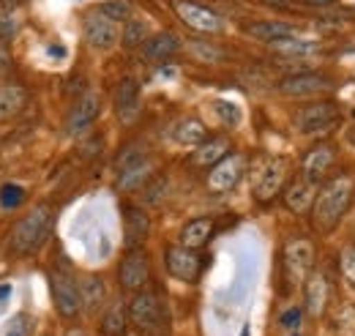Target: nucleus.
<instances>
[{
  "label": "nucleus",
  "instance_id": "nucleus-16",
  "mask_svg": "<svg viewBox=\"0 0 355 336\" xmlns=\"http://www.w3.org/2000/svg\"><path fill=\"white\" fill-rule=\"evenodd\" d=\"M115 112L123 124H132L139 115V83L126 77L115 87Z\"/></svg>",
  "mask_w": 355,
  "mask_h": 336
},
{
  "label": "nucleus",
  "instance_id": "nucleus-40",
  "mask_svg": "<svg viewBox=\"0 0 355 336\" xmlns=\"http://www.w3.org/2000/svg\"><path fill=\"white\" fill-rule=\"evenodd\" d=\"M301 317H304V312H301V309H290V312H284V314H282V320H279V323H282V328H284V331H295V328L301 326Z\"/></svg>",
  "mask_w": 355,
  "mask_h": 336
},
{
  "label": "nucleus",
  "instance_id": "nucleus-36",
  "mask_svg": "<svg viewBox=\"0 0 355 336\" xmlns=\"http://www.w3.org/2000/svg\"><path fill=\"white\" fill-rule=\"evenodd\" d=\"M214 107H216V115L222 118V124H227V126H238V124H241V110H238V104H232V101H216Z\"/></svg>",
  "mask_w": 355,
  "mask_h": 336
},
{
  "label": "nucleus",
  "instance_id": "nucleus-38",
  "mask_svg": "<svg viewBox=\"0 0 355 336\" xmlns=\"http://www.w3.org/2000/svg\"><path fill=\"white\" fill-rule=\"evenodd\" d=\"M339 271L355 287V249H345V252L339 254Z\"/></svg>",
  "mask_w": 355,
  "mask_h": 336
},
{
  "label": "nucleus",
  "instance_id": "nucleus-24",
  "mask_svg": "<svg viewBox=\"0 0 355 336\" xmlns=\"http://www.w3.org/2000/svg\"><path fill=\"white\" fill-rule=\"evenodd\" d=\"M173 140L178 145H186V148H197L208 140V128L200 118H183L178 121L175 128H173Z\"/></svg>",
  "mask_w": 355,
  "mask_h": 336
},
{
  "label": "nucleus",
  "instance_id": "nucleus-33",
  "mask_svg": "<svg viewBox=\"0 0 355 336\" xmlns=\"http://www.w3.org/2000/svg\"><path fill=\"white\" fill-rule=\"evenodd\" d=\"M98 11L107 14L115 22H129L132 19V3L129 0H107V3H101Z\"/></svg>",
  "mask_w": 355,
  "mask_h": 336
},
{
  "label": "nucleus",
  "instance_id": "nucleus-7",
  "mask_svg": "<svg viewBox=\"0 0 355 336\" xmlns=\"http://www.w3.org/2000/svg\"><path fill=\"white\" fill-rule=\"evenodd\" d=\"M83 33H85V42H88L93 49H101V52L112 49L115 44L121 42L118 22L110 19V17L101 14V11H93V14L85 17V22H83Z\"/></svg>",
  "mask_w": 355,
  "mask_h": 336
},
{
  "label": "nucleus",
  "instance_id": "nucleus-34",
  "mask_svg": "<svg viewBox=\"0 0 355 336\" xmlns=\"http://www.w3.org/2000/svg\"><path fill=\"white\" fill-rule=\"evenodd\" d=\"M25 203V189L17 186V183H6L0 189V208L3 210H14Z\"/></svg>",
  "mask_w": 355,
  "mask_h": 336
},
{
  "label": "nucleus",
  "instance_id": "nucleus-41",
  "mask_svg": "<svg viewBox=\"0 0 355 336\" xmlns=\"http://www.w3.org/2000/svg\"><path fill=\"white\" fill-rule=\"evenodd\" d=\"M14 66V58H11V49H8V42L0 39V77H6Z\"/></svg>",
  "mask_w": 355,
  "mask_h": 336
},
{
  "label": "nucleus",
  "instance_id": "nucleus-23",
  "mask_svg": "<svg viewBox=\"0 0 355 336\" xmlns=\"http://www.w3.org/2000/svg\"><path fill=\"white\" fill-rule=\"evenodd\" d=\"M25 87L19 83H3L0 85V124L17 118L25 107Z\"/></svg>",
  "mask_w": 355,
  "mask_h": 336
},
{
  "label": "nucleus",
  "instance_id": "nucleus-25",
  "mask_svg": "<svg viewBox=\"0 0 355 336\" xmlns=\"http://www.w3.org/2000/svg\"><path fill=\"white\" fill-rule=\"evenodd\" d=\"M314 183L309 180H295L284 189V205L293 210V213H306L314 205Z\"/></svg>",
  "mask_w": 355,
  "mask_h": 336
},
{
  "label": "nucleus",
  "instance_id": "nucleus-10",
  "mask_svg": "<svg viewBox=\"0 0 355 336\" xmlns=\"http://www.w3.org/2000/svg\"><path fill=\"white\" fill-rule=\"evenodd\" d=\"M129 320L137 328H142V331H153L162 323V303H159V298L153 293H148V290L134 293L132 303H129Z\"/></svg>",
  "mask_w": 355,
  "mask_h": 336
},
{
  "label": "nucleus",
  "instance_id": "nucleus-19",
  "mask_svg": "<svg viewBox=\"0 0 355 336\" xmlns=\"http://www.w3.org/2000/svg\"><path fill=\"white\" fill-rule=\"evenodd\" d=\"M304 303H306V312L311 317H320L328 306V282L322 274H311L306 276V285H304Z\"/></svg>",
  "mask_w": 355,
  "mask_h": 336
},
{
  "label": "nucleus",
  "instance_id": "nucleus-4",
  "mask_svg": "<svg viewBox=\"0 0 355 336\" xmlns=\"http://www.w3.org/2000/svg\"><path fill=\"white\" fill-rule=\"evenodd\" d=\"M339 118H342L339 104H334V101H314V104H306L304 110H298L295 128L301 134H320V131H328V128L336 126Z\"/></svg>",
  "mask_w": 355,
  "mask_h": 336
},
{
  "label": "nucleus",
  "instance_id": "nucleus-9",
  "mask_svg": "<svg viewBox=\"0 0 355 336\" xmlns=\"http://www.w3.org/2000/svg\"><path fill=\"white\" fill-rule=\"evenodd\" d=\"M284 178H287V162L284 159H268L254 178V197L260 203H270L282 192Z\"/></svg>",
  "mask_w": 355,
  "mask_h": 336
},
{
  "label": "nucleus",
  "instance_id": "nucleus-1",
  "mask_svg": "<svg viewBox=\"0 0 355 336\" xmlns=\"http://www.w3.org/2000/svg\"><path fill=\"white\" fill-rule=\"evenodd\" d=\"M353 203V180L347 175H339L334 180H328L320 194L314 197V205H311V224L314 230L320 233H331L339 219L347 213Z\"/></svg>",
  "mask_w": 355,
  "mask_h": 336
},
{
  "label": "nucleus",
  "instance_id": "nucleus-49",
  "mask_svg": "<svg viewBox=\"0 0 355 336\" xmlns=\"http://www.w3.org/2000/svg\"><path fill=\"white\" fill-rule=\"evenodd\" d=\"M347 137H350V142L355 145V128H350V131H347Z\"/></svg>",
  "mask_w": 355,
  "mask_h": 336
},
{
  "label": "nucleus",
  "instance_id": "nucleus-21",
  "mask_svg": "<svg viewBox=\"0 0 355 336\" xmlns=\"http://www.w3.org/2000/svg\"><path fill=\"white\" fill-rule=\"evenodd\" d=\"M180 39H178L173 31H162V33H156V36H150L148 42L142 44V55L148 58V60H167V58H173L178 49H180Z\"/></svg>",
  "mask_w": 355,
  "mask_h": 336
},
{
  "label": "nucleus",
  "instance_id": "nucleus-30",
  "mask_svg": "<svg viewBox=\"0 0 355 336\" xmlns=\"http://www.w3.org/2000/svg\"><path fill=\"white\" fill-rule=\"evenodd\" d=\"M148 39H150V36H148V22H145V19H137V17H132V19L126 22V28H123V33H121V42H123L126 49H137V47H142Z\"/></svg>",
  "mask_w": 355,
  "mask_h": 336
},
{
  "label": "nucleus",
  "instance_id": "nucleus-3",
  "mask_svg": "<svg viewBox=\"0 0 355 336\" xmlns=\"http://www.w3.org/2000/svg\"><path fill=\"white\" fill-rule=\"evenodd\" d=\"M49 293L55 301V309L60 317L74 320L83 312V295H80V282L69 271H52L49 274Z\"/></svg>",
  "mask_w": 355,
  "mask_h": 336
},
{
  "label": "nucleus",
  "instance_id": "nucleus-43",
  "mask_svg": "<svg viewBox=\"0 0 355 336\" xmlns=\"http://www.w3.org/2000/svg\"><path fill=\"white\" fill-rule=\"evenodd\" d=\"M298 3H304L309 8H334L339 0H298Z\"/></svg>",
  "mask_w": 355,
  "mask_h": 336
},
{
  "label": "nucleus",
  "instance_id": "nucleus-39",
  "mask_svg": "<svg viewBox=\"0 0 355 336\" xmlns=\"http://www.w3.org/2000/svg\"><path fill=\"white\" fill-rule=\"evenodd\" d=\"M17 19H14V14H8V11H3L0 14V39H6V42H11L14 36H17Z\"/></svg>",
  "mask_w": 355,
  "mask_h": 336
},
{
  "label": "nucleus",
  "instance_id": "nucleus-15",
  "mask_svg": "<svg viewBox=\"0 0 355 336\" xmlns=\"http://www.w3.org/2000/svg\"><path fill=\"white\" fill-rule=\"evenodd\" d=\"M334 162H336V148L331 142L314 145L309 153H306V159H304V180L320 183L328 175V169L334 167Z\"/></svg>",
  "mask_w": 355,
  "mask_h": 336
},
{
  "label": "nucleus",
  "instance_id": "nucleus-17",
  "mask_svg": "<svg viewBox=\"0 0 355 336\" xmlns=\"http://www.w3.org/2000/svg\"><path fill=\"white\" fill-rule=\"evenodd\" d=\"M150 233V219L148 213L137 205H126L123 208V235H126V246L129 249H139V244L148 238Z\"/></svg>",
  "mask_w": 355,
  "mask_h": 336
},
{
  "label": "nucleus",
  "instance_id": "nucleus-28",
  "mask_svg": "<svg viewBox=\"0 0 355 336\" xmlns=\"http://www.w3.org/2000/svg\"><path fill=\"white\" fill-rule=\"evenodd\" d=\"M126 326H129V309L115 301L112 306H107L104 317H101V334L104 336H123L126 334Z\"/></svg>",
  "mask_w": 355,
  "mask_h": 336
},
{
  "label": "nucleus",
  "instance_id": "nucleus-48",
  "mask_svg": "<svg viewBox=\"0 0 355 336\" xmlns=\"http://www.w3.org/2000/svg\"><path fill=\"white\" fill-rule=\"evenodd\" d=\"M11 293V287H8V285H6V287H0V298H3V295H8Z\"/></svg>",
  "mask_w": 355,
  "mask_h": 336
},
{
  "label": "nucleus",
  "instance_id": "nucleus-27",
  "mask_svg": "<svg viewBox=\"0 0 355 336\" xmlns=\"http://www.w3.org/2000/svg\"><path fill=\"white\" fill-rule=\"evenodd\" d=\"M150 172H153V162L145 159V162H139V165H134V167L118 172L115 186H118L121 192H134V189H139V186H145V183L150 180Z\"/></svg>",
  "mask_w": 355,
  "mask_h": 336
},
{
  "label": "nucleus",
  "instance_id": "nucleus-20",
  "mask_svg": "<svg viewBox=\"0 0 355 336\" xmlns=\"http://www.w3.org/2000/svg\"><path fill=\"white\" fill-rule=\"evenodd\" d=\"M224 156H230V142L224 137H211L202 145H197V151L191 153V165L194 167H216Z\"/></svg>",
  "mask_w": 355,
  "mask_h": 336
},
{
  "label": "nucleus",
  "instance_id": "nucleus-50",
  "mask_svg": "<svg viewBox=\"0 0 355 336\" xmlns=\"http://www.w3.org/2000/svg\"><path fill=\"white\" fill-rule=\"evenodd\" d=\"M3 11H6V8H3V6H0V14H3Z\"/></svg>",
  "mask_w": 355,
  "mask_h": 336
},
{
  "label": "nucleus",
  "instance_id": "nucleus-18",
  "mask_svg": "<svg viewBox=\"0 0 355 336\" xmlns=\"http://www.w3.org/2000/svg\"><path fill=\"white\" fill-rule=\"evenodd\" d=\"M243 31H246L252 39L266 42V44H273V42H279V39H290V36H295V28H293L290 22H282V19H257V22L243 25Z\"/></svg>",
  "mask_w": 355,
  "mask_h": 336
},
{
  "label": "nucleus",
  "instance_id": "nucleus-37",
  "mask_svg": "<svg viewBox=\"0 0 355 336\" xmlns=\"http://www.w3.org/2000/svg\"><path fill=\"white\" fill-rule=\"evenodd\" d=\"M189 49H191L200 60H205V63H216V60L224 58L219 49H214V47H208V44H202V42H189Z\"/></svg>",
  "mask_w": 355,
  "mask_h": 336
},
{
  "label": "nucleus",
  "instance_id": "nucleus-35",
  "mask_svg": "<svg viewBox=\"0 0 355 336\" xmlns=\"http://www.w3.org/2000/svg\"><path fill=\"white\" fill-rule=\"evenodd\" d=\"M334 328L339 336H355V306H345L336 320H334Z\"/></svg>",
  "mask_w": 355,
  "mask_h": 336
},
{
  "label": "nucleus",
  "instance_id": "nucleus-13",
  "mask_svg": "<svg viewBox=\"0 0 355 336\" xmlns=\"http://www.w3.org/2000/svg\"><path fill=\"white\" fill-rule=\"evenodd\" d=\"M164 265L180 282H194L200 276V268H202L197 249H189V246H170L164 254Z\"/></svg>",
  "mask_w": 355,
  "mask_h": 336
},
{
  "label": "nucleus",
  "instance_id": "nucleus-22",
  "mask_svg": "<svg viewBox=\"0 0 355 336\" xmlns=\"http://www.w3.org/2000/svg\"><path fill=\"white\" fill-rule=\"evenodd\" d=\"M214 235V219L208 216H200V219H191L189 224H183L180 230V246H189V249H202Z\"/></svg>",
  "mask_w": 355,
  "mask_h": 336
},
{
  "label": "nucleus",
  "instance_id": "nucleus-8",
  "mask_svg": "<svg viewBox=\"0 0 355 336\" xmlns=\"http://www.w3.org/2000/svg\"><path fill=\"white\" fill-rule=\"evenodd\" d=\"M282 257H284V268H287L293 282H301V279L309 276L311 265H314V249H311V244L306 238H290L284 244Z\"/></svg>",
  "mask_w": 355,
  "mask_h": 336
},
{
  "label": "nucleus",
  "instance_id": "nucleus-29",
  "mask_svg": "<svg viewBox=\"0 0 355 336\" xmlns=\"http://www.w3.org/2000/svg\"><path fill=\"white\" fill-rule=\"evenodd\" d=\"M270 47H273V52H279L284 58H309V55L317 52V44L314 42H298L295 36L279 39V42H273Z\"/></svg>",
  "mask_w": 355,
  "mask_h": 336
},
{
  "label": "nucleus",
  "instance_id": "nucleus-46",
  "mask_svg": "<svg viewBox=\"0 0 355 336\" xmlns=\"http://www.w3.org/2000/svg\"><path fill=\"white\" fill-rule=\"evenodd\" d=\"M66 336H85V331H80V328H71V331H66Z\"/></svg>",
  "mask_w": 355,
  "mask_h": 336
},
{
  "label": "nucleus",
  "instance_id": "nucleus-14",
  "mask_svg": "<svg viewBox=\"0 0 355 336\" xmlns=\"http://www.w3.org/2000/svg\"><path fill=\"white\" fill-rule=\"evenodd\" d=\"M98 115H101V96L98 93H85L74 104V110H71V115L66 121V131L69 134H83L85 128H90L98 121Z\"/></svg>",
  "mask_w": 355,
  "mask_h": 336
},
{
  "label": "nucleus",
  "instance_id": "nucleus-31",
  "mask_svg": "<svg viewBox=\"0 0 355 336\" xmlns=\"http://www.w3.org/2000/svg\"><path fill=\"white\" fill-rule=\"evenodd\" d=\"M148 159V148L142 145V142H129L121 153H118V159H115V172H123V169L134 167V165H139V162H145Z\"/></svg>",
  "mask_w": 355,
  "mask_h": 336
},
{
  "label": "nucleus",
  "instance_id": "nucleus-32",
  "mask_svg": "<svg viewBox=\"0 0 355 336\" xmlns=\"http://www.w3.org/2000/svg\"><path fill=\"white\" fill-rule=\"evenodd\" d=\"M164 194H167V178H164V175H156V178H150V180L145 183L142 203H145V205H162Z\"/></svg>",
  "mask_w": 355,
  "mask_h": 336
},
{
  "label": "nucleus",
  "instance_id": "nucleus-26",
  "mask_svg": "<svg viewBox=\"0 0 355 336\" xmlns=\"http://www.w3.org/2000/svg\"><path fill=\"white\" fill-rule=\"evenodd\" d=\"M80 295H83V309L88 312H98L107 301V287H104V279L90 274L80 282Z\"/></svg>",
  "mask_w": 355,
  "mask_h": 336
},
{
  "label": "nucleus",
  "instance_id": "nucleus-5",
  "mask_svg": "<svg viewBox=\"0 0 355 336\" xmlns=\"http://www.w3.org/2000/svg\"><path fill=\"white\" fill-rule=\"evenodd\" d=\"M173 8L180 17V22L197 33H222L224 31V19L208 6H200L191 0H173Z\"/></svg>",
  "mask_w": 355,
  "mask_h": 336
},
{
  "label": "nucleus",
  "instance_id": "nucleus-47",
  "mask_svg": "<svg viewBox=\"0 0 355 336\" xmlns=\"http://www.w3.org/2000/svg\"><path fill=\"white\" fill-rule=\"evenodd\" d=\"M266 3H276V6H287V3H293V0H266Z\"/></svg>",
  "mask_w": 355,
  "mask_h": 336
},
{
  "label": "nucleus",
  "instance_id": "nucleus-12",
  "mask_svg": "<svg viewBox=\"0 0 355 336\" xmlns=\"http://www.w3.org/2000/svg\"><path fill=\"white\" fill-rule=\"evenodd\" d=\"M246 169V159L241 153H230L224 156L216 167H211V175H208V189L211 192H230L238 186L241 175Z\"/></svg>",
  "mask_w": 355,
  "mask_h": 336
},
{
  "label": "nucleus",
  "instance_id": "nucleus-45",
  "mask_svg": "<svg viewBox=\"0 0 355 336\" xmlns=\"http://www.w3.org/2000/svg\"><path fill=\"white\" fill-rule=\"evenodd\" d=\"M0 6L8 11V8H14V6H17V0H0Z\"/></svg>",
  "mask_w": 355,
  "mask_h": 336
},
{
  "label": "nucleus",
  "instance_id": "nucleus-11",
  "mask_svg": "<svg viewBox=\"0 0 355 336\" xmlns=\"http://www.w3.org/2000/svg\"><path fill=\"white\" fill-rule=\"evenodd\" d=\"M148 276H150L148 254L142 249H132L121 262V287L129 293H139V290H145Z\"/></svg>",
  "mask_w": 355,
  "mask_h": 336
},
{
  "label": "nucleus",
  "instance_id": "nucleus-42",
  "mask_svg": "<svg viewBox=\"0 0 355 336\" xmlns=\"http://www.w3.org/2000/svg\"><path fill=\"white\" fill-rule=\"evenodd\" d=\"M22 326H25V317H22V314H19V317H14V320H11V326H8L11 331H8L6 336H22L25 334V328H22Z\"/></svg>",
  "mask_w": 355,
  "mask_h": 336
},
{
  "label": "nucleus",
  "instance_id": "nucleus-2",
  "mask_svg": "<svg viewBox=\"0 0 355 336\" xmlns=\"http://www.w3.org/2000/svg\"><path fill=\"white\" fill-rule=\"evenodd\" d=\"M52 224H55V213L49 205H36L28 216H22L14 230H11V238H8V249L19 257L25 254L39 252L44 246V241L52 233Z\"/></svg>",
  "mask_w": 355,
  "mask_h": 336
},
{
  "label": "nucleus",
  "instance_id": "nucleus-6",
  "mask_svg": "<svg viewBox=\"0 0 355 336\" xmlns=\"http://www.w3.org/2000/svg\"><path fill=\"white\" fill-rule=\"evenodd\" d=\"M276 90L290 99H306V96H320V93L334 90V80L320 72H301V74H290L279 80Z\"/></svg>",
  "mask_w": 355,
  "mask_h": 336
},
{
  "label": "nucleus",
  "instance_id": "nucleus-44",
  "mask_svg": "<svg viewBox=\"0 0 355 336\" xmlns=\"http://www.w3.org/2000/svg\"><path fill=\"white\" fill-rule=\"evenodd\" d=\"M49 55H58V58H63L66 52H63V47H49Z\"/></svg>",
  "mask_w": 355,
  "mask_h": 336
}]
</instances>
